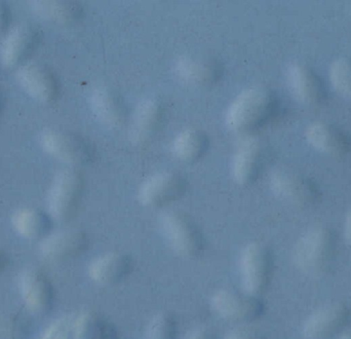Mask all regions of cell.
I'll return each mask as SVG.
<instances>
[{"mask_svg": "<svg viewBox=\"0 0 351 339\" xmlns=\"http://www.w3.org/2000/svg\"><path fill=\"white\" fill-rule=\"evenodd\" d=\"M164 103L156 98L142 101L136 110L130 129V140L134 145L143 146L152 142L166 123Z\"/></svg>", "mask_w": 351, "mask_h": 339, "instance_id": "2e32d148", "label": "cell"}, {"mask_svg": "<svg viewBox=\"0 0 351 339\" xmlns=\"http://www.w3.org/2000/svg\"><path fill=\"white\" fill-rule=\"evenodd\" d=\"M51 220L49 213L45 211L25 208L14 213L12 223L16 233L24 239L43 241L51 233Z\"/></svg>", "mask_w": 351, "mask_h": 339, "instance_id": "603a6c76", "label": "cell"}, {"mask_svg": "<svg viewBox=\"0 0 351 339\" xmlns=\"http://www.w3.org/2000/svg\"><path fill=\"white\" fill-rule=\"evenodd\" d=\"M307 141L319 152L341 158L351 150L350 138L336 126L328 123L311 124L305 132Z\"/></svg>", "mask_w": 351, "mask_h": 339, "instance_id": "ffe728a7", "label": "cell"}, {"mask_svg": "<svg viewBox=\"0 0 351 339\" xmlns=\"http://www.w3.org/2000/svg\"><path fill=\"white\" fill-rule=\"evenodd\" d=\"M336 252L337 237L333 229L317 226L309 229L299 239L293 257L301 272L309 276H321L331 268Z\"/></svg>", "mask_w": 351, "mask_h": 339, "instance_id": "7a4b0ae2", "label": "cell"}, {"mask_svg": "<svg viewBox=\"0 0 351 339\" xmlns=\"http://www.w3.org/2000/svg\"><path fill=\"white\" fill-rule=\"evenodd\" d=\"M210 139L202 130L190 128L178 134L172 145L173 156L179 162L191 165L208 152Z\"/></svg>", "mask_w": 351, "mask_h": 339, "instance_id": "7402d4cb", "label": "cell"}, {"mask_svg": "<svg viewBox=\"0 0 351 339\" xmlns=\"http://www.w3.org/2000/svg\"><path fill=\"white\" fill-rule=\"evenodd\" d=\"M344 233H346V241L351 247V209L348 212L346 219V225H344Z\"/></svg>", "mask_w": 351, "mask_h": 339, "instance_id": "1f68e13d", "label": "cell"}, {"mask_svg": "<svg viewBox=\"0 0 351 339\" xmlns=\"http://www.w3.org/2000/svg\"><path fill=\"white\" fill-rule=\"evenodd\" d=\"M351 322V309L344 303H333L313 314L303 326L306 339H331L343 331Z\"/></svg>", "mask_w": 351, "mask_h": 339, "instance_id": "9a60e30c", "label": "cell"}, {"mask_svg": "<svg viewBox=\"0 0 351 339\" xmlns=\"http://www.w3.org/2000/svg\"><path fill=\"white\" fill-rule=\"evenodd\" d=\"M4 103H5V93L2 90V88H0V113L3 109Z\"/></svg>", "mask_w": 351, "mask_h": 339, "instance_id": "e575fe53", "label": "cell"}, {"mask_svg": "<svg viewBox=\"0 0 351 339\" xmlns=\"http://www.w3.org/2000/svg\"><path fill=\"white\" fill-rule=\"evenodd\" d=\"M12 21V14L8 4L0 1V36L5 34Z\"/></svg>", "mask_w": 351, "mask_h": 339, "instance_id": "4dcf8cb0", "label": "cell"}, {"mask_svg": "<svg viewBox=\"0 0 351 339\" xmlns=\"http://www.w3.org/2000/svg\"><path fill=\"white\" fill-rule=\"evenodd\" d=\"M222 339H267L261 332L247 327L245 325L239 326L229 330Z\"/></svg>", "mask_w": 351, "mask_h": 339, "instance_id": "f1b7e54d", "label": "cell"}, {"mask_svg": "<svg viewBox=\"0 0 351 339\" xmlns=\"http://www.w3.org/2000/svg\"><path fill=\"white\" fill-rule=\"evenodd\" d=\"M90 239L86 231L80 229H66L49 233L41 241V255L53 262L75 259L88 251Z\"/></svg>", "mask_w": 351, "mask_h": 339, "instance_id": "4fadbf2b", "label": "cell"}, {"mask_svg": "<svg viewBox=\"0 0 351 339\" xmlns=\"http://www.w3.org/2000/svg\"><path fill=\"white\" fill-rule=\"evenodd\" d=\"M25 334L26 326L20 317L0 311V339H22Z\"/></svg>", "mask_w": 351, "mask_h": 339, "instance_id": "83f0119b", "label": "cell"}, {"mask_svg": "<svg viewBox=\"0 0 351 339\" xmlns=\"http://www.w3.org/2000/svg\"><path fill=\"white\" fill-rule=\"evenodd\" d=\"M143 339H179V326L174 314L168 311L154 314L146 325Z\"/></svg>", "mask_w": 351, "mask_h": 339, "instance_id": "484cf974", "label": "cell"}, {"mask_svg": "<svg viewBox=\"0 0 351 339\" xmlns=\"http://www.w3.org/2000/svg\"><path fill=\"white\" fill-rule=\"evenodd\" d=\"M40 143L49 156L70 168L88 166L96 158V150L92 142L73 132L47 130L41 136Z\"/></svg>", "mask_w": 351, "mask_h": 339, "instance_id": "52a82bcc", "label": "cell"}, {"mask_svg": "<svg viewBox=\"0 0 351 339\" xmlns=\"http://www.w3.org/2000/svg\"><path fill=\"white\" fill-rule=\"evenodd\" d=\"M288 82L297 100L308 106H317L326 99V88L322 78L311 67L293 63L288 68Z\"/></svg>", "mask_w": 351, "mask_h": 339, "instance_id": "d6986e66", "label": "cell"}, {"mask_svg": "<svg viewBox=\"0 0 351 339\" xmlns=\"http://www.w3.org/2000/svg\"><path fill=\"white\" fill-rule=\"evenodd\" d=\"M187 189L188 181L182 174L158 172L141 184L138 190V202L146 208H164L181 200Z\"/></svg>", "mask_w": 351, "mask_h": 339, "instance_id": "ba28073f", "label": "cell"}, {"mask_svg": "<svg viewBox=\"0 0 351 339\" xmlns=\"http://www.w3.org/2000/svg\"><path fill=\"white\" fill-rule=\"evenodd\" d=\"M84 186V175L78 169L62 170L56 175L47 194V213L53 220L67 223L76 216Z\"/></svg>", "mask_w": 351, "mask_h": 339, "instance_id": "5b68a950", "label": "cell"}, {"mask_svg": "<svg viewBox=\"0 0 351 339\" xmlns=\"http://www.w3.org/2000/svg\"><path fill=\"white\" fill-rule=\"evenodd\" d=\"M29 3L37 16L55 24H73L84 14L82 4L71 0H38Z\"/></svg>", "mask_w": 351, "mask_h": 339, "instance_id": "cb8c5ba5", "label": "cell"}, {"mask_svg": "<svg viewBox=\"0 0 351 339\" xmlns=\"http://www.w3.org/2000/svg\"><path fill=\"white\" fill-rule=\"evenodd\" d=\"M278 95L265 86H253L239 95L226 113V125L241 135L254 136L280 113Z\"/></svg>", "mask_w": 351, "mask_h": 339, "instance_id": "6da1fadb", "label": "cell"}, {"mask_svg": "<svg viewBox=\"0 0 351 339\" xmlns=\"http://www.w3.org/2000/svg\"><path fill=\"white\" fill-rule=\"evenodd\" d=\"M270 188L280 200L306 208L321 198V190L313 180L290 169L276 170L270 176Z\"/></svg>", "mask_w": 351, "mask_h": 339, "instance_id": "30bf717a", "label": "cell"}, {"mask_svg": "<svg viewBox=\"0 0 351 339\" xmlns=\"http://www.w3.org/2000/svg\"><path fill=\"white\" fill-rule=\"evenodd\" d=\"M93 111L96 117L111 129H119L128 119V107L123 97L108 86H100L90 98Z\"/></svg>", "mask_w": 351, "mask_h": 339, "instance_id": "44dd1931", "label": "cell"}, {"mask_svg": "<svg viewBox=\"0 0 351 339\" xmlns=\"http://www.w3.org/2000/svg\"><path fill=\"white\" fill-rule=\"evenodd\" d=\"M21 86L35 100L53 103L60 95V82L53 70L39 63L24 64L18 71Z\"/></svg>", "mask_w": 351, "mask_h": 339, "instance_id": "e0dca14e", "label": "cell"}, {"mask_svg": "<svg viewBox=\"0 0 351 339\" xmlns=\"http://www.w3.org/2000/svg\"><path fill=\"white\" fill-rule=\"evenodd\" d=\"M270 161L267 144L255 136L245 138L231 162V176L237 185L247 187L253 185L263 174Z\"/></svg>", "mask_w": 351, "mask_h": 339, "instance_id": "9c48e42d", "label": "cell"}, {"mask_svg": "<svg viewBox=\"0 0 351 339\" xmlns=\"http://www.w3.org/2000/svg\"><path fill=\"white\" fill-rule=\"evenodd\" d=\"M135 270L133 256L125 252L112 251L92 260L88 274L93 283L100 287H114L125 282Z\"/></svg>", "mask_w": 351, "mask_h": 339, "instance_id": "7c38bea8", "label": "cell"}, {"mask_svg": "<svg viewBox=\"0 0 351 339\" xmlns=\"http://www.w3.org/2000/svg\"><path fill=\"white\" fill-rule=\"evenodd\" d=\"M210 307L221 319L241 326L258 321L265 313L261 297L237 289H219L210 296Z\"/></svg>", "mask_w": 351, "mask_h": 339, "instance_id": "8992f818", "label": "cell"}, {"mask_svg": "<svg viewBox=\"0 0 351 339\" xmlns=\"http://www.w3.org/2000/svg\"><path fill=\"white\" fill-rule=\"evenodd\" d=\"M41 32L32 24H21L10 31L0 49V61L8 68L19 67L38 47Z\"/></svg>", "mask_w": 351, "mask_h": 339, "instance_id": "5bb4252c", "label": "cell"}, {"mask_svg": "<svg viewBox=\"0 0 351 339\" xmlns=\"http://www.w3.org/2000/svg\"><path fill=\"white\" fill-rule=\"evenodd\" d=\"M8 264V258L2 250H0V274L6 270Z\"/></svg>", "mask_w": 351, "mask_h": 339, "instance_id": "836d02e7", "label": "cell"}, {"mask_svg": "<svg viewBox=\"0 0 351 339\" xmlns=\"http://www.w3.org/2000/svg\"><path fill=\"white\" fill-rule=\"evenodd\" d=\"M103 339H119V334H117V328L115 326L111 323V325L109 326L108 330H107V334H105L104 338Z\"/></svg>", "mask_w": 351, "mask_h": 339, "instance_id": "d6a6232c", "label": "cell"}, {"mask_svg": "<svg viewBox=\"0 0 351 339\" xmlns=\"http://www.w3.org/2000/svg\"><path fill=\"white\" fill-rule=\"evenodd\" d=\"M39 339H47V336H45V334H43V336H41V338H39Z\"/></svg>", "mask_w": 351, "mask_h": 339, "instance_id": "8d00e7d4", "label": "cell"}, {"mask_svg": "<svg viewBox=\"0 0 351 339\" xmlns=\"http://www.w3.org/2000/svg\"><path fill=\"white\" fill-rule=\"evenodd\" d=\"M160 222L162 235L175 254L187 260L202 257L206 251V239L191 216L182 211H167Z\"/></svg>", "mask_w": 351, "mask_h": 339, "instance_id": "277c9868", "label": "cell"}, {"mask_svg": "<svg viewBox=\"0 0 351 339\" xmlns=\"http://www.w3.org/2000/svg\"><path fill=\"white\" fill-rule=\"evenodd\" d=\"M339 339H351V334H343Z\"/></svg>", "mask_w": 351, "mask_h": 339, "instance_id": "d590c367", "label": "cell"}, {"mask_svg": "<svg viewBox=\"0 0 351 339\" xmlns=\"http://www.w3.org/2000/svg\"><path fill=\"white\" fill-rule=\"evenodd\" d=\"M176 72L186 84L195 86H210L221 80L224 73V67L215 58L188 56L177 62Z\"/></svg>", "mask_w": 351, "mask_h": 339, "instance_id": "ac0fdd59", "label": "cell"}, {"mask_svg": "<svg viewBox=\"0 0 351 339\" xmlns=\"http://www.w3.org/2000/svg\"><path fill=\"white\" fill-rule=\"evenodd\" d=\"M330 80L334 90L346 100L351 101V59L335 60L330 67Z\"/></svg>", "mask_w": 351, "mask_h": 339, "instance_id": "4316f807", "label": "cell"}, {"mask_svg": "<svg viewBox=\"0 0 351 339\" xmlns=\"http://www.w3.org/2000/svg\"><path fill=\"white\" fill-rule=\"evenodd\" d=\"M108 320L95 311H84L73 320L74 339H103L107 334Z\"/></svg>", "mask_w": 351, "mask_h": 339, "instance_id": "d4e9b609", "label": "cell"}, {"mask_svg": "<svg viewBox=\"0 0 351 339\" xmlns=\"http://www.w3.org/2000/svg\"><path fill=\"white\" fill-rule=\"evenodd\" d=\"M19 288L27 309L35 315H45L55 301V289L43 270L28 268L19 279Z\"/></svg>", "mask_w": 351, "mask_h": 339, "instance_id": "8fae6325", "label": "cell"}, {"mask_svg": "<svg viewBox=\"0 0 351 339\" xmlns=\"http://www.w3.org/2000/svg\"><path fill=\"white\" fill-rule=\"evenodd\" d=\"M271 248L262 242H251L241 249L239 258L241 290L261 297L271 285L274 274Z\"/></svg>", "mask_w": 351, "mask_h": 339, "instance_id": "3957f363", "label": "cell"}, {"mask_svg": "<svg viewBox=\"0 0 351 339\" xmlns=\"http://www.w3.org/2000/svg\"><path fill=\"white\" fill-rule=\"evenodd\" d=\"M183 339H220L214 328L208 325H200L190 330Z\"/></svg>", "mask_w": 351, "mask_h": 339, "instance_id": "f546056e", "label": "cell"}]
</instances>
